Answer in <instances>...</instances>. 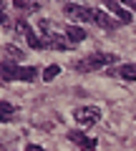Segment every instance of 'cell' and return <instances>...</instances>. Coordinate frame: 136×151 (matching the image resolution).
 Listing matches in <instances>:
<instances>
[{
  "mask_svg": "<svg viewBox=\"0 0 136 151\" xmlns=\"http://www.w3.org/2000/svg\"><path fill=\"white\" fill-rule=\"evenodd\" d=\"M20 68L15 63H0V81H18Z\"/></svg>",
  "mask_w": 136,
  "mask_h": 151,
  "instance_id": "6",
  "label": "cell"
},
{
  "mask_svg": "<svg viewBox=\"0 0 136 151\" xmlns=\"http://www.w3.org/2000/svg\"><path fill=\"white\" fill-rule=\"evenodd\" d=\"M63 13H65V18H71V20H78V23L91 20V8L76 5V3H65V5H63Z\"/></svg>",
  "mask_w": 136,
  "mask_h": 151,
  "instance_id": "3",
  "label": "cell"
},
{
  "mask_svg": "<svg viewBox=\"0 0 136 151\" xmlns=\"http://www.w3.org/2000/svg\"><path fill=\"white\" fill-rule=\"evenodd\" d=\"M58 73H60V65H55V63H53V65H48V68L43 70V81H45V83H50Z\"/></svg>",
  "mask_w": 136,
  "mask_h": 151,
  "instance_id": "13",
  "label": "cell"
},
{
  "mask_svg": "<svg viewBox=\"0 0 136 151\" xmlns=\"http://www.w3.org/2000/svg\"><path fill=\"white\" fill-rule=\"evenodd\" d=\"M45 35H48V45H53V48H58V50H68L71 48L68 38L58 35V33H53V30H45Z\"/></svg>",
  "mask_w": 136,
  "mask_h": 151,
  "instance_id": "7",
  "label": "cell"
},
{
  "mask_svg": "<svg viewBox=\"0 0 136 151\" xmlns=\"http://www.w3.org/2000/svg\"><path fill=\"white\" fill-rule=\"evenodd\" d=\"M111 63H116V55L114 53H91L88 58H83V60H78V68L81 70H93V68H101V65H111Z\"/></svg>",
  "mask_w": 136,
  "mask_h": 151,
  "instance_id": "1",
  "label": "cell"
},
{
  "mask_svg": "<svg viewBox=\"0 0 136 151\" xmlns=\"http://www.w3.org/2000/svg\"><path fill=\"white\" fill-rule=\"evenodd\" d=\"M5 53L10 55L13 60H20V58H23V50H20V48H15V45H5Z\"/></svg>",
  "mask_w": 136,
  "mask_h": 151,
  "instance_id": "15",
  "label": "cell"
},
{
  "mask_svg": "<svg viewBox=\"0 0 136 151\" xmlns=\"http://www.w3.org/2000/svg\"><path fill=\"white\" fill-rule=\"evenodd\" d=\"M15 33H20V35H28V23L18 20V23H15Z\"/></svg>",
  "mask_w": 136,
  "mask_h": 151,
  "instance_id": "16",
  "label": "cell"
},
{
  "mask_svg": "<svg viewBox=\"0 0 136 151\" xmlns=\"http://www.w3.org/2000/svg\"><path fill=\"white\" fill-rule=\"evenodd\" d=\"M91 20L96 23V25H101V28H114L116 25L114 18H111L106 10H98V8H91Z\"/></svg>",
  "mask_w": 136,
  "mask_h": 151,
  "instance_id": "4",
  "label": "cell"
},
{
  "mask_svg": "<svg viewBox=\"0 0 136 151\" xmlns=\"http://www.w3.org/2000/svg\"><path fill=\"white\" fill-rule=\"evenodd\" d=\"M28 45H30V48H38V50H43V48H48V40H40L38 35H35V33H28Z\"/></svg>",
  "mask_w": 136,
  "mask_h": 151,
  "instance_id": "11",
  "label": "cell"
},
{
  "mask_svg": "<svg viewBox=\"0 0 136 151\" xmlns=\"http://www.w3.org/2000/svg\"><path fill=\"white\" fill-rule=\"evenodd\" d=\"M106 8H109V10L114 13V15L119 18L121 23H131V13L126 10V5H121V3H114V0H111V3H109Z\"/></svg>",
  "mask_w": 136,
  "mask_h": 151,
  "instance_id": "8",
  "label": "cell"
},
{
  "mask_svg": "<svg viewBox=\"0 0 136 151\" xmlns=\"http://www.w3.org/2000/svg\"><path fill=\"white\" fill-rule=\"evenodd\" d=\"M109 73H116L119 78H124V81H136V65H134V63H124L121 68L109 70Z\"/></svg>",
  "mask_w": 136,
  "mask_h": 151,
  "instance_id": "9",
  "label": "cell"
},
{
  "mask_svg": "<svg viewBox=\"0 0 136 151\" xmlns=\"http://www.w3.org/2000/svg\"><path fill=\"white\" fill-rule=\"evenodd\" d=\"M126 8H131V10H136V0H129V3H126Z\"/></svg>",
  "mask_w": 136,
  "mask_h": 151,
  "instance_id": "19",
  "label": "cell"
},
{
  "mask_svg": "<svg viewBox=\"0 0 136 151\" xmlns=\"http://www.w3.org/2000/svg\"><path fill=\"white\" fill-rule=\"evenodd\" d=\"M73 119H76L78 126H93L98 119H101V108L98 106H83L73 113Z\"/></svg>",
  "mask_w": 136,
  "mask_h": 151,
  "instance_id": "2",
  "label": "cell"
},
{
  "mask_svg": "<svg viewBox=\"0 0 136 151\" xmlns=\"http://www.w3.org/2000/svg\"><path fill=\"white\" fill-rule=\"evenodd\" d=\"M13 111H15V108H13L10 103H5V101H0V121H5V119H10V116H13Z\"/></svg>",
  "mask_w": 136,
  "mask_h": 151,
  "instance_id": "14",
  "label": "cell"
},
{
  "mask_svg": "<svg viewBox=\"0 0 136 151\" xmlns=\"http://www.w3.org/2000/svg\"><path fill=\"white\" fill-rule=\"evenodd\" d=\"M35 78H38V68H30V65H28V68H20V78H18V81L30 83V81H35Z\"/></svg>",
  "mask_w": 136,
  "mask_h": 151,
  "instance_id": "12",
  "label": "cell"
},
{
  "mask_svg": "<svg viewBox=\"0 0 136 151\" xmlns=\"http://www.w3.org/2000/svg\"><path fill=\"white\" fill-rule=\"evenodd\" d=\"M25 151H45V149H40V146H35V144H30V146H28Z\"/></svg>",
  "mask_w": 136,
  "mask_h": 151,
  "instance_id": "17",
  "label": "cell"
},
{
  "mask_svg": "<svg viewBox=\"0 0 136 151\" xmlns=\"http://www.w3.org/2000/svg\"><path fill=\"white\" fill-rule=\"evenodd\" d=\"M0 23H8V18H5V13H3V5H0Z\"/></svg>",
  "mask_w": 136,
  "mask_h": 151,
  "instance_id": "18",
  "label": "cell"
},
{
  "mask_svg": "<svg viewBox=\"0 0 136 151\" xmlns=\"http://www.w3.org/2000/svg\"><path fill=\"white\" fill-rule=\"evenodd\" d=\"M68 139L76 141V144L81 146L83 151H93V149H96V139H91V136L81 134V131H71V134H68Z\"/></svg>",
  "mask_w": 136,
  "mask_h": 151,
  "instance_id": "5",
  "label": "cell"
},
{
  "mask_svg": "<svg viewBox=\"0 0 136 151\" xmlns=\"http://www.w3.org/2000/svg\"><path fill=\"white\" fill-rule=\"evenodd\" d=\"M65 38H68V43H81V40H86V30L78 25H68L65 28Z\"/></svg>",
  "mask_w": 136,
  "mask_h": 151,
  "instance_id": "10",
  "label": "cell"
}]
</instances>
